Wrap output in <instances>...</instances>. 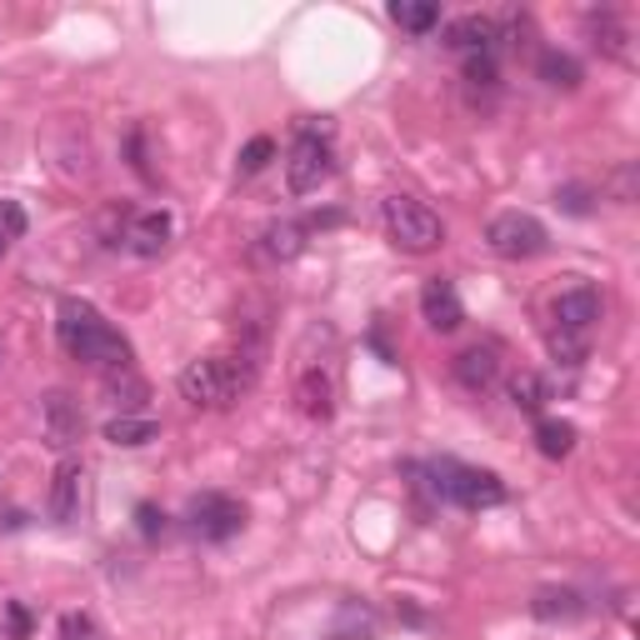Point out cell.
Segmentation results:
<instances>
[{
	"mask_svg": "<svg viewBox=\"0 0 640 640\" xmlns=\"http://www.w3.org/2000/svg\"><path fill=\"white\" fill-rule=\"evenodd\" d=\"M56 330H60V346L76 360H90V366H101V371L131 366V340H125L90 301H80V295H66V301L56 305Z\"/></svg>",
	"mask_w": 640,
	"mask_h": 640,
	"instance_id": "1",
	"label": "cell"
},
{
	"mask_svg": "<svg viewBox=\"0 0 640 640\" xmlns=\"http://www.w3.org/2000/svg\"><path fill=\"white\" fill-rule=\"evenodd\" d=\"M250 381H256V360L201 356L180 371V395H186L195 411H225V405L240 401V391H250Z\"/></svg>",
	"mask_w": 640,
	"mask_h": 640,
	"instance_id": "2",
	"label": "cell"
},
{
	"mask_svg": "<svg viewBox=\"0 0 640 640\" xmlns=\"http://www.w3.org/2000/svg\"><path fill=\"white\" fill-rule=\"evenodd\" d=\"M381 221H385V236H391L405 256H430L436 246H446V225H440V215L430 211L426 201H416V195H385Z\"/></svg>",
	"mask_w": 640,
	"mask_h": 640,
	"instance_id": "3",
	"label": "cell"
},
{
	"mask_svg": "<svg viewBox=\"0 0 640 640\" xmlns=\"http://www.w3.org/2000/svg\"><path fill=\"white\" fill-rule=\"evenodd\" d=\"M336 170V146H330V125L305 121L291 141V160H285V180H291L295 195L321 191Z\"/></svg>",
	"mask_w": 640,
	"mask_h": 640,
	"instance_id": "4",
	"label": "cell"
},
{
	"mask_svg": "<svg viewBox=\"0 0 640 640\" xmlns=\"http://www.w3.org/2000/svg\"><path fill=\"white\" fill-rule=\"evenodd\" d=\"M430 475H436V491L465 510H485V506H501V501H506V481L491 471H475V465L440 461Z\"/></svg>",
	"mask_w": 640,
	"mask_h": 640,
	"instance_id": "5",
	"label": "cell"
},
{
	"mask_svg": "<svg viewBox=\"0 0 640 640\" xmlns=\"http://www.w3.org/2000/svg\"><path fill=\"white\" fill-rule=\"evenodd\" d=\"M485 246H491L501 260H530V256H540V250L551 246V236H546V225H540L536 215L501 211L491 225H485Z\"/></svg>",
	"mask_w": 640,
	"mask_h": 640,
	"instance_id": "6",
	"label": "cell"
},
{
	"mask_svg": "<svg viewBox=\"0 0 640 640\" xmlns=\"http://www.w3.org/2000/svg\"><path fill=\"white\" fill-rule=\"evenodd\" d=\"M41 430H45V446L50 450H70L80 446L86 436V411L70 391H45L41 395Z\"/></svg>",
	"mask_w": 640,
	"mask_h": 640,
	"instance_id": "7",
	"label": "cell"
},
{
	"mask_svg": "<svg viewBox=\"0 0 640 640\" xmlns=\"http://www.w3.org/2000/svg\"><path fill=\"white\" fill-rule=\"evenodd\" d=\"M240 526H246V506L240 501H231V495H195L191 501V530L201 540H231V536H240Z\"/></svg>",
	"mask_w": 640,
	"mask_h": 640,
	"instance_id": "8",
	"label": "cell"
},
{
	"mask_svg": "<svg viewBox=\"0 0 640 640\" xmlns=\"http://www.w3.org/2000/svg\"><path fill=\"white\" fill-rule=\"evenodd\" d=\"M555 330H575V336H591V326L600 321V291L596 285H571L551 301Z\"/></svg>",
	"mask_w": 640,
	"mask_h": 640,
	"instance_id": "9",
	"label": "cell"
},
{
	"mask_svg": "<svg viewBox=\"0 0 640 640\" xmlns=\"http://www.w3.org/2000/svg\"><path fill=\"white\" fill-rule=\"evenodd\" d=\"M420 315H426V326L440 330V336L465 321V305H461V295H456V285H450L446 276H436V281L420 285Z\"/></svg>",
	"mask_w": 640,
	"mask_h": 640,
	"instance_id": "10",
	"label": "cell"
},
{
	"mask_svg": "<svg viewBox=\"0 0 640 640\" xmlns=\"http://www.w3.org/2000/svg\"><path fill=\"white\" fill-rule=\"evenodd\" d=\"M170 236H176V225H170V215L160 211H135L131 215V225H125V246L135 250V256H146V260H156L160 250L170 246Z\"/></svg>",
	"mask_w": 640,
	"mask_h": 640,
	"instance_id": "11",
	"label": "cell"
},
{
	"mask_svg": "<svg viewBox=\"0 0 640 640\" xmlns=\"http://www.w3.org/2000/svg\"><path fill=\"white\" fill-rule=\"evenodd\" d=\"M80 491H86V471H80V461H60L56 481H50V506H45L56 526L80 520Z\"/></svg>",
	"mask_w": 640,
	"mask_h": 640,
	"instance_id": "12",
	"label": "cell"
},
{
	"mask_svg": "<svg viewBox=\"0 0 640 640\" xmlns=\"http://www.w3.org/2000/svg\"><path fill=\"white\" fill-rule=\"evenodd\" d=\"M456 381L471 395H485L495 381H501V350L495 346H471L456 356Z\"/></svg>",
	"mask_w": 640,
	"mask_h": 640,
	"instance_id": "13",
	"label": "cell"
},
{
	"mask_svg": "<svg viewBox=\"0 0 640 640\" xmlns=\"http://www.w3.org/2000/svg\"><path fill=\"white\" fill-rule=\"evenodd\" d=\"M495 41H501V25L491 15H461V21L446 25V45L461 50V56H491Z\"/></svg>",
	"mask_w": 640,
	"mask_h": 640,
	"instance_id": "14",
	"label": "cell"
},
{
	"mask_svg": "<svg viewBox=\"0 0 640 640\" xmlns=\"http://www.w3.org/2000/svg\"><path fill=\"white\" fill-rule=\"evenodd\" d=\"M295 405H301L305 420H330L336 416V385H330V375L321 371V366L301 371V381H295Z\"/></svg>",
	"mask_w": 640,
	"mask_h": 640,
	"instance_id": "15",
	"label": "cell"
},
{
	"mask_svg": "<svg viewBox=\"0 0 640 640\" xmlns=\"http://www.w3.org/2000/svg\"><path fill=\"white\" fill-rule=\"evenodd\" d=\"M591 35H596V45L606 50L610 60H620V66H630V60H636V50H630V25L620 21L616 11L591 15Z\"/></svg>",
	"mask_w": 640,
	"mask_h": 640,
	"instance_id": "16",
	"label": "cell"
},
{
	"mask_svg": "<svg viewBox=\"0 0 640 640\" xmlns=\"http://www.w3.org/2000/svg\"><path fill=\"white\" fill-rule=\"evenodd\" d=\"M260 250H266L270 260H295L305 250V225H295V221H270L266 231H260Z\"/></svg>",
	"mask_w": 640,
	"mask_h": 640,
	"instance_id": "17",
	"label": "cell"
},
{
	"mask_svg": "<svg viewBox=\"0 0 640 640\" xmlns=\"http://www.w3.org/2000/svg\"><path fill=\"white\" fill-rule=\"evenodd\" d=\"M105 395H111V405H121V416H135V411L146 405L150 391L131 366H121V371H105Z\"/></svg>",
	"mask_w": 640,
	"mask_h": 640,
	"instance_id": "18",
	"label": "cell"
},
{
	"mask_svg": "<svg viewBox=\"0 0 640 640\" xmlns=\"http://www.w3.org/2000/svg\"><path fill=\"white\" fill-rule=\"evenodd\" d=\"M536 446H540L546 461H565V456L575 450V426L571 420H555V416L536 420Z\"/></svg>",
	"mask_w": 640,
	"mask_h": 640,
	"instance_id": "19",
	"label": "cell"
},
{
	"mask_svg": "<svg viewBox=\"0 0 640 640\" xmlns=\"http://www.w3.org/2000/svg\"><path fill=\"white\" fill-rule=\"evenodd\" d=\"M510 401H516V411H526V416H540L546 401H551V385L540 381L536 371H516L510 375Z\"/></svg>",
	"mask_w": 640,
	"mask_h": 640,
	"instance_id": "20",
	"label": "cell"
},
{
	"mask_svg": "<svg viewBox=\"0 0 640 640\" xmlns=\"http://www.w3.org/2000/svg\"><path fill=\"white\" fill-rule=\"evenodd\" d=\"M160 430H156V420L150 416H115V420H105V440L111 446H146V440H156Z\"/></svg>",
	"mask_w": 640,
	"mask_h": 640,
	"instance_id": "21",
	"label": "cell"
},
{
	"mask_svg": "<svg viewBox=\"0 0 640 640\" xmlns=\"http://www.w3.org/2000/svg\"><path fill=\"white\" fill-rule=\"evenodd\" d=\"M530 610H536V620H575L581 616V596H575V591H540L536 600H530Z\"/></svg>",
	"mask_w": 640,
	"mask_h": 640,
	"instance_id": "22",
	"label": "cell"
},
{
	"mask_svg": "<svg viewBox=\"0 0 640 640\" xmlns=\"http://www.w3.org/2000/svg\"><path fill=\"white\" fill-rule=\"evenodd\" d=\"M540 80L555 90H575L581 86V66H575L571 56H561V50H546V56H540Z\"/></svg>",
	"mask_w": 640,
	"mask_h": 640,
	"instance_id": "23",
	"label": "cell"
},
{
	"mask_svg": "<svg viewBox=\"0 0 640 640\" xmlns=\"http://www.w3.org/2000/svg\"><path fill=\"white\" fill-rule=\"evenodd\" d=\"M391 21L405 25V31L426 35L430 25H440V5H411V0H395V5H391Z\"/></svg>",
	"mask_w": 640,
	"mask_h": 640,
	"instance_id": "24",
	"label": "cell"
},
{
	"mask_svg": "<svg viewBox=\"0 0 640 640\" xmlns=\"http://www.w3.org/2000/svg\"><path fill=\"white\" fill-rule=\"evenodd\" d=\"M551 356L555 366H581L591 356V336H575V330H551Z\"/></svg>",
	"mask_w": 640,
	"mask_h": 640,
	"instance_id": "25",
	"label": "cell"
},
{
	"mask_svg": "<svg viewBox=\"0 0 640 640\" xmlns=\"http://www.w3.org/2000/svg\"><path fill=\"white\" fill-rule=\"evenodd\" d=\"M270 156H276V141H270V135H256V141H246L236 170H240V176H260V170L270 166Z\"/></svg>",
	"mask_w": 640,
	"mask_h": 640,
	"instance_id": "26",
	"label": "cell"
},
{
	"mask_svg": "<svg viewBox=\"0 0 640 640\" xmlns=\"http://www.w3.org/2000/svg\"><path fill=\"white\" fill-rule=\"evenodd\" d=\"M465 86L495 90V60L491 56H465Z\"/></svg>",
	"mask_w": 640,
	"mask_h": 640,
	"instance_id": "27",
	"label": "cell"
},
{
	"mask_svg": "<svg viewBox=\"0 0 640 640\" xmlns=\"http://www.w3.org/2000/svg\"><path fill=\"white\" fill-rule=\"evenodd\" d=\"M60 640H101V630H96V620L90 616H60Z\"/></svg>",
	"mask_w": 640,
	"mask_h": 640,
	"instance_id": "28",
	"label": "cell"
},
{
	"mask_svg": "<svg viewBox=\"0 0 640 640\" xmlns=\"http://www.w3.org/2000/svg\"><path fill=\"white\" fill-rule=\"evenodd\" d=\"M0 236H5V240H21L25 236V211L15 201H0Z\"/></svg>",
	"mask_w": 640,
	"mask_h": 640,
	"instance_id": "29",
	"label": "cell"
},
{
	"mask_svg": "<svg viewBox=\"0 0 640 640\" xmlns=\"http://www.w3.org/2000/svg\"><path fill=\"white\" fill-rule=\"evenodd\" d=\"M31 626H35L31 610H25L21 600H5V630H11V640H25L31 636Z\"/></svg>",
	"mask_w": 640,
	"mask_h": 640,
	"instance_id": "30",
	"label": "cell"
},
{
	"mask_svg": "<svg viewBox=\"0 0 640 640\" xmlns=\"http://www.w3.org/2000/svg\"><path fill=\"white\" fill-rule=\"evenodd\" d=\"M610 191H616V201H636V166H630V160L610 176Z\"/></svg>",
	"mask_w": 640,
	"mask_h": 640,
	"instance_id": "31",
	"label": "cell"
},
{
	"mask_svg": "<svg viewBox=\"0 0 640 640\" xmlns=\"http://www.w3.org/2000/svg\"><path fill=\"white\" fill-rule=\"evenodd\" d=\"M135 520H141V536H146V540H156L160 530H166V516H160L156 506H141V510H135Z\"/></svg>",
	"mask_w": 640,
	"mask_h": 640,
	"instance_id": "32",
	"label": "cell"
},
{
	"mask_svg": "<svg viewBox=\"0 0 640 640\" xmlns=\"http://www.w3.org/2000/svg\"><path fill=\"white\" fill-rule=\"evenodd\" d=\"M555 201H561L571 215H585V211H591V201H585V191H581V186H565V191L555 195Z\"/></svg>",
	"mask_w": 640,
	"mask_h": 640,
	"instance_id": "33",
	"label": "cell"
}]
</instances>
